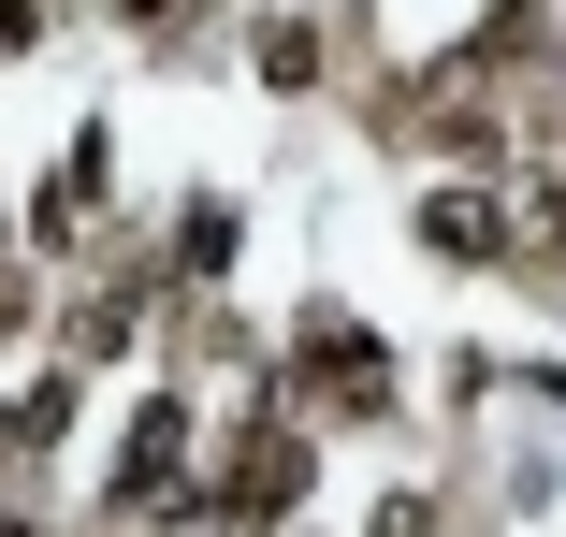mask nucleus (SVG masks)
<instances>
[{
  "label": "nucleus",
  "instance_id": "nucleus-1",
  "mask_svg": "<svg viewBox=\"0 0 566 537\" xmlns=\"http://www.w3.org/2000/svg\"><path fill=\"white\" fill-rule=\"evenodd\" d=\"M436 248H494V219H480V189H436V219H421Z\"/></svg>",
  "mask_w": 566,
  "mask_h": 537
}]
</instances>
